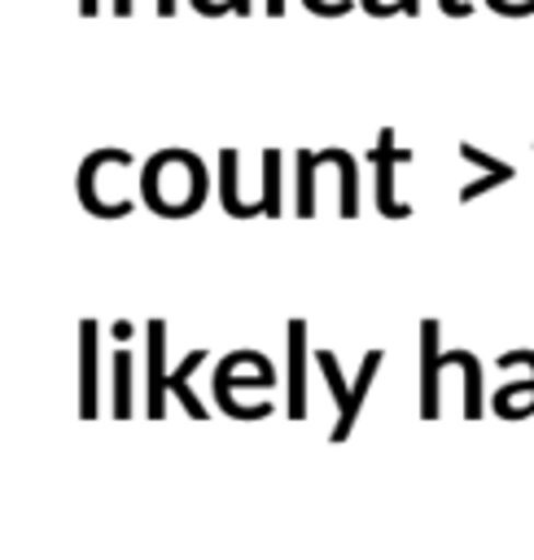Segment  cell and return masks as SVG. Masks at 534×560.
I'll return each mask as SVG.
<instances>
[{
	"instance_id": "1",
	"label": "cell",
	"mask_w": 534,
	"mask_h": 560,
	"mask_svg": "<svg viewBox=\"0 0 534 560\" xmlns=\"http://www.w3.org/2000/svg\"><path fill=\"white\" fill-rule=\"evenodd\" d=\"M210 175L193 149H158L140 166V201L158 219H188L206 206Z\"/></svg>"
},
{
	"instance_id": "2",
	"label": "cell",
	"mask_w": 534,
	"mask_h": 560,
	"mask_svg": "<svg viewBox=\"0 0 534 560\" xmlns=\"http://www.w3.org/2000/svg\"><path fill=\"white\" fill-rule=\"evenodd\" d=\"M123 166H136V158L127 153V149H92L83 162H79V175H74V188H79V201H83V210L88 214H96V219H123V214H131L136 210V201H127V197H105L101 192V184H109L114 175L109 171H123Z\"/></svg>"
},
{
	"instance_id": "3",
	"label": "cell",
	"mask_w": 534,
	"mask_h": 560,
	"mask_svg": "<svg viewBox=\"0 0 534 560\" xmlns=\"http://www.w3.org/2000/svg\"><path fill=\"white\" fill-rule=\"evenodd\" d=\"M368 162H372V179H376V210H381L385 219H407L411 206H403V201L394 197V171H398L403 162H411V149H398V144H394V127H381V131H376V144H372Z\"/></svg>"
},
{
	"instance_id": "4",
	"label": "cell",
	"mask_w": 534,
	"mask_h": 560,
	"mask_svg": "<svg viewBox=\"0 0 534 560\" xmlns=\"http://www.w3.org/2000/svg\"><path fill=\"white\" fill-rule=\"evenodd\" d=\"M460 158H464V162H473V166H481V175H477L473 184H464V188H460V201H477L481 192H490V188H499V184H508V179L516 175V166H512V162L490 158V153H481L477 144H460Z\"/></svg>"
},
{
	"instance_id": "5",
	"label": "cell",
	"mask_w": 534,
	"mask_h": 560,
	"mask_svg": "<svg viewBox=\"0 0 534 560\" xmlns=\"http://www.w3.org/2000/svg\"><path fill=\"white\" fill-rule=\"evenodd\" d=\"M219 201H223V214H232V219H254L258 214V201L241 197V153L236 149L219 153Z\"/></svg>"
},
{
	"instance_id": "6",
	"label": "cell",
	"mask_w": 534,
	"mask_h": 560,
	"mask_svg": "<svg viewBox=\"0 0 534 560\" xmlns=\"http://www.w3.org/2000/svg\"><path fill=\"white\" fill-rule=\"evenodd\" d=\"M293 166H298V192H293V214L311 219V214H315V175H320V153H311V149H298Z\"/></svg>"
},
{
	"instance_id": "7",
	"label": "cell",
	"mask_w": 534,
	"mask_h": 560,
	"mask_svg": "<svg viewBox=\"0 0 534 560\" xmlns=\"http://www.w3.org/2000/svg\"><path fill=\"white\" fill-rule=\"evenodd\" d=\"M258 214L276 219L280 210V149H263V197H258Z\"/></svg>"
},
{
	"instance_id": "8",
	"label": "cell",
	"mask_w": 534,
	"mask_h": 560,
	"mask_svg": "<svg viewBox=\"0 0 534 560\" xmlns=\"http://www.w3.org/2000/svg\"><path fill=\"white\" fill-rule=\"evenodd\" d=\"M337 179H341V219H355L359 214V158L350 149H341L337 158Z\"/></svg>"
},
{
	"instance_id": "9",
	"label": "cell",
	"mask_w": 534,
	"mask_h": 560,
	"mask_svg": "<svg viewBox=\"0 0 534 560\" xmlns=\"http://www.w3.org/2000/svg\"><path fill=\"white\" fill-rule=\"evenodd\" d=\"M306 4V13H315V18H341V13H350L359 0H302Z\"/></svg>"
},
{
	"instance_id": "10",
	"label": "cell",
	"mask_w": 534,
	"mask_h": 560,
	"mask_svg": "<svg viewBox=\"0 0 534 560\" xmlns=\"http://www.w3.org/2000/svg\"><path fill=\"white\" fill-rule=\"evenodd\" d=\"M193 9L201 18H223V13H236V0H193Z\"/></svg>"
},
{
	"instance_id": "11",
	"label": "cell",
	"mask_w": 534,
	"mask_h": 560,
	"mask_svg": "<svg viewBox=\"0 0 534 560\" xmlns=\"http://www.w3.org/2000/svg\"><path fill=\"white\" fill-rule=\"evenodd\" d=\"M359 9L372 18H390V13H403V0H359Z\"/></svg>"
},
{
	"instance_id": "12",
	"label": "cell",
	"mask_w": 534,
	"mask_h": 560,
	"mask_svg": "<svg viewBox=\"0 0 534 560\" xmlns=\"http://www.w3.org/2000/svg\"><path fill=\"white\" fill-rule=\"evenodd\" d=\"M438 9H442L446 18H468V13H473V4H468V0H438Z\"/></svg>"
},
{
	"instance_id": "13",
	"label": "cell",
	"mask_w": 534,
	"mask_h": 560,
	"mask_svg": "<svg viewBox=\"0 0 534 560\" xmlns=\"http://www.w3.org/2000/svg\"><path fill=\"white\" fill-rule=\"evenodd\" d=\"M96 9H101V0H79V13L83 18H96Z\"/></svg>"
},
{
	"instance_id": "14",
	"label": "cell",
	"mask_w": 534,
	"mask_h": 560,
	"mask_svg": "<svg viewBox=\"0 0 534 560\" xmlns=\"http://www.w3.org/2000/svg\"><path fill=\"white\" fill-rule=\"evenodd\" d=\"M263 9H267L271 18H280V13H285V0H263Z\"/></svg>"
},
{
	"instance_id": "15",
	"label": "cell",
	"mask_w": 534,
	"mask_h": 560,
	"mask_svg": "<svg viewBox=\"0 0 534 560\" xmlns=\"http://www.w3.org/2000/svg\"><path fill=\"white\" fill-rule=\"evenodd\" d=\"M114 13H118V18H127V13H131V0H114Z\"/></svg>"
},
{
	"instance_id": "16",
	"label": "cell",
	"mask_w": 534,
	"mask_h": 560,
	"mask_svg": "<svg viewBox=\"0 0 534 560\" xmlns=\"http://www.w3.org/2000/svg\"><path fill=\"white\" fill-rule=\"evenodd\" d=\"M403 13H407V18H416V13H420V0H403Z\"/></svg>"
},
{
	"instance_id": "17",
	"label": "cell",
	"mask_w": 534,
	"mask_h": 560,
	"mask_svg": "<svg viewBox=\"0 0 534 560\" xmlns=\"http://www.w3.org/2000/svg\"><path fill=\"white\" fill-rule=\"evenodd\" d=\"M158 13H162V18H171V13H175V0H158Z\"/></svg>"
},
{
	"instance_id": "18",
	"label": "cell",
	"mask_w": 534,
	"mask_h": 560,
	"mask_svg": "<svg viewBox=\"0 0 534 560\" xmlns=\"http://www.w3.org/2000/svg\"><path fill=\"white\" fill-rule=\"evenodd\" d=\"M249 9H254V0H236V13H241V18H245Z\"/></svg>"
}]
</instances>
